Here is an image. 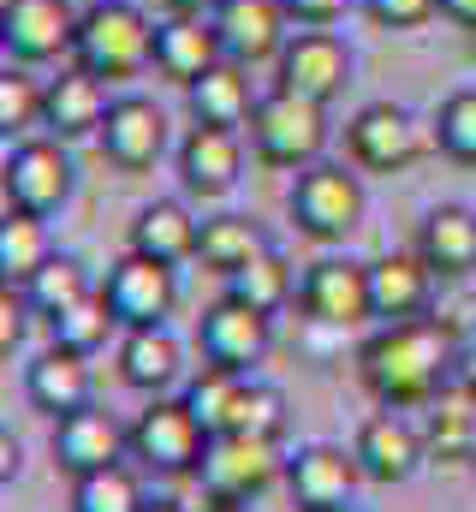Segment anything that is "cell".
Wrapping results in <instances>:
<instances>
[{"instance_id":"obj_44","label":"cell","mask_w":476,"mask_h":512,"mask_svg":"<svg viewBox=\"0 0 476 512\" xmlns=\"http://www.w3.org/2000/svg\"><path fill=\"white\" fill-rule=\"evenodd\" d=\"M459 382L471 387V399H476V352H471V358H465V364H459Z\"/></svg>"},{"instance_id":"obj_3","label":"cell","mask_w":476,"mask_h":512,"mask_svg":"<svg viewBox=\"0 0 476 512\" xmlns=\"http://www.w3.org/2000/svg\"><path fill=\"white\" fill-rule=\"evenodd\" d=\"M363 209H369L363 179H357L352 167H340V161L304 167V173L292 179V191H286L292 227H298L304 239H316V245H346L357 227H363Z\"/></svg>"},{"instance_id":"obj_32","label":"cell","mask_w":476,"mask_h":512,"mask_svg":"<svg viewBox=\"0 0 476 512\" xmlns=\"http://www.w3.org/2000/svg\"><path fill=\"white\" fill-rule=\"evenodd\" d=\"M221 435H262V441H280V435H286V393L274 382H250V376H244Z\"/></svg>"},{"instance_id":"obj_15","label":"cell","mask_w":476,"mask_h":512,"mask_svg":"<svg viewBox=\"0 0 476 512\" xmlns=\"http://www.w3.org/2000/svg\"><path fill=\"white\" fill-rule=\"evenodd\" d=\"M96 143H102L108 167L149 173L167 155V114L149 96H119L114 108H108V120H102V131H96Z\"/></svg>"},{"instance_id":"obj_38","label":"cell","mask_w":476,"mask_h":512,"mask_svg":"<svg viewBox=\"0 0 476 512\" xmlns=\"http://www.w3.org/2000/svg\"><path fill=\"white\" fill-rule=\"evenodd\" d=\"M363 12H369V24H381V30H423V24L441 12V0H363Z\"/></svg>"},{"instance_id":"obj_25","label":"cell","mask_w":476,"mask_h":512,"mask_svg":"<svg viewBox=\"0 0 476 512\" xmlns=\"http://www.w3.org/2000/svg\"><path fill=\"white\" fill-rule=\"evenodd\" d=\"M197 239H203V221H191L185 203L161 197V203L137 209V221L125 233V251H143V256H155V262H167V268H179V262L197 256Z\"/></svg>"},{"instance_id":"obj_31","label":"cell","mask_w":476,"mask_h":512,"mask_svg":"<svg viewBox=\"0 0 476 512\" xmlns=\"http://www.w3.org/2000/svg\"><path fill=\"white\" fill-rule=\"evenodd\" d=\"M54 256L48 245V227H42V215H24V209H6V221H0V274L12 280V286H24L42 262Z\"/></svg>"},{"instance_id":"obj_17","label":"cell","mask_w":476,"mask_h":512,"mask_svg":"<svg viewBox=\"0 0 476 512\" xmlns=\"http://www.w3.org/2000/svg\"><path fill=\"white\" fill-rule=\"evenodd\" d=\"M227 60V48H221V30H215V18H191V12H173V18H161L155 24V72L167 78V84H179V90H191L203 72H215Z\"/></svg>"},{"instance_id":"obj_4","label":"cell","mask_w":476,"mask_h":512,"mask_svg":"<svg viewBox=\"0 0 476 512\" xmlns=\"http://www.w3.org/2000/svg\"><path fill=\"white\" fill-rule=\"evenodd\" d=\"M250 149L262 167H286V173L316 167L328 149V108L292 90H268L250 114Z\"/></svg>"},{"instance_id":"obj_40","label":"cell","mask_w":476,"mask_h":512,"mask_svg":"<svg viewBox=\"0 0 476 512\" xmlns=\"http://www.w3.org/2000/svg\"><path fill=\"white\" fill-rule=\"evenodd\" d=\"M298 24H334V18H346L352 6H363V0H280Z\"/></svg>"},{"instance_id":"obj_2","label":"cell","mask_w":476,"mask_h":512,"mask_svg":"<svg viewBox=\"0 0 476 512\" xmlns=\"http://www.w3.org/2000/svg\"><path fill=\"white\" fill-rule=\"evenodd\" d=\"M155 60V24L143 6L131 0H90L78 12L72 30V66H84L90 78L114 84V78H137Z\"/></svg>"},{"instance_id":"obj_20","label":"cell","mask_w":476,"mask_h":512,"mask_svg":"<svg viewBox=\"0 0 476 512\" xmlns=\"http://www.w3.org/2000/svg\"><path fill=\"white\" fill-rule=\"evenodd\" d=\"M352 453H357V465H363L369 483L393 489V483L417 477V465H423V435H417L399 411H375V417H363Z\"/></svg>"},{"instance_id":"obj_34","label":"cell","mask_w":476,"mask_h":512,"mask_svg":"<svg viewBox=\"0 0 476 512\" xmlns=\"http://www.w3.org/2000/svg\"><path fill=\"white\" fill-rule=\"evenodd\" d=\"M143 483L125 471V465H108V471H90V477H72V512H143Z\"/></svg>"},{"instance_id":"obj_33","label":"cell","mask_w":476,"mask_h":512,"mask_svg":"<svg viewBox=\"0 0 476 512\" xmlns=\"http://www.w3.org/2000/svg\"><path fill=\"white\" fill-rule=\"evenodd\" d=\"M84 292H96V286H90L84 262H78V256H66V251L48 256V262L24 280V298H30V310H36V316H60V310H66V304H78Z\"/></svg>"},{"instance_id":"obj_10","label":"cell","mask_w":476,"mask_h":512,"mask_svg":"<svg viewBox=\"0 0 476 512\" xmlns=\"http://www.w3.org/2000/svg\"><path fill=\"white\" fill-rule=\"evenodd\" d=\"M102 298L119 316V328H161L179 304V274L143 251H125L102 280Z\"/></svg>"},{"instance_id":"obj_9","label":"cell","mask_w":476,"mask_h":512,"mask_svg":"<svg viewBox=\"0 0 476 512\" xmlns=\"http://www.w3.org/2000/svg\"><path fill=\"white\" fill-rule=\"evenodd\" d=\"M298 310L322 328H363L375 322V304H369V262L352 256H316L304 274H298Z\"/></svg>"},{"instance_id":"obj_45","label":"cell","mask_w":476,"mask_h":512,"mask_svg":"<svg viewBox=\"0 0 476 512\" xmlns=\"http://www.w3.org/2000/svg\"><path fill=\"white\" fill-rule=\"evenodd\" d=\"M143 512H185V507H179V501H149Z\"/></svg>"},{"instance_id":"obj_36","label":"cell","mask_w":476,"mask_h":512,"mask_svg":"<svg viewBox=\"0 0 476 512\" xmlns=\"http://www.w3.org/2000/svg\"><path fill=\"white\" fill-rule=\"evenodd\" d=\"M238 370H221V364H203V376H191V387H185V405L203 417V429L209 435H221L227 429V411H233V393H238Z\"/></svg>"},{"instance_id":"obj_11","label":"cell","mask_w":476,"mask_h":512,"mask_svg":"<svg viewBox=\"0 0 476 512\" xmlns=\"http://www.w3.org/2000/svg\"><path fill=\"white\" fill-rule=\"evenodd\" d=\"M268 340H274V316L250 310L233 292L215 298L197 316V352H203V364H221V370H238V376H250V364L268 358Z\"/></svg>"},{"instance_id":"obj_8","label":"cell","mask_w":476,"mask_h":512,"mask_svg":"<svg viewBox=\"0 0 476 512\" xmlns=\"http://www.w3.org/2000/svg\"><path fill=\"white\" fill-rule=\"evenodd\" d=\"M286 471L280 459V441H262V435H209V453H203V489L215 507H244L256 501L262 489H274V477Z\"/></svg>"},{"instance_id":"obj_22","label":"cell","mask_w":476,"mask_h":512,"mask_svg":"<svg viewBox=\"0 0 476 512\" xmlns=\"http://www.w3.org/2000/svg\"><path fill=\"white\" fill-rule=\"evenodd\" d=\"M429 292H435V268L423 256L387 251L369 262V304H375V322H417L429 310Z\"/></svg>"},{"instance_id":"obj_30","label":"cell","mask_w":476,"mask_h":512,"mask_svg":"<svg viewBox=\"0 0 476 512\" xmlns=\"http://www.w3.org/2000/svg\"><path fill=\"white\" fill-rule=\"evenodd\" d=\"M227 292L244 298L250 310H262V316H280V310L298 298V280H292V268H286L280 251H262L256 262H244L233 280H227Z\"/></svg>"},{"instance_id":"obj_5","label":"cell","mask_w":476,"mask_h":512,"mask_svg":"<svg viewBox=\"0 0 476 512\" xmlns=\"http://www.w3.org/2000/svg\"><path fill=\"white\" fill-rule=\"evenodd\" d=\"M0 185H6V209H24V215L48 221V215H60L72 203L78 167H72V155H66L60 137H12Z\"/></svg>"},{"instance_id":"obj_18","label":"cell","mask_w":476,"mask_h":512,"mask_svg":"<svg viewBox=\"0 0 476 512\" xmlns=\"http://www.w3.org/2000/svg\"><path fill=\"white\" fill-rule=\"evenodd\" d=\"M286 6L280 0H221L215 12V30H221V48L238 66H262V60H280V48L292 42L286 30Z\"/></svg>"},{"instance_id":"obj_23","label":"cell","mask_w":476,"mask_h":512,"mask_svg":"<svg viewBox=\"0 0 476 512\" xmlns=\"http://www.w3.org/2000/svg\"><path fill=\"white\" fill-rule=\"evenodd\" d=\"M179 376H185V346H179V334L167 322L161 328H125V340H119V382L161 399Z\"/></svg>"},{"instance_id":"obj_41","label":"cell","mask_w":476,"mask_h":512,"mask_svg":"<svg viewBox=\"0 0 476 512\" xmlns=\"http://www.w3.org/2000/svg\"><path fill=\"white\" fill-rule=\"evenodd\" d=\"M441 18H453V24L476 30V0H441Z\"/></svg>"},{"instance_id":"obj_26","label":"cell","mask_w":476,"mask_h":512,"mask_svg":"<svg viewBox=\"0 0 476 512\" xmlns=\"http://www.w3.org/2000/svg\"><path fill=\"white\" fill-rule=\"evenodd\" d=\"M24 393H30V405L48 411V417L84 411V405H90V358H84V352H66V346H48L42 358H30Z\"/></svg>"},{"instance_id":"obj_24","label":"cell","mask_w":476,"mask_h":512,"mask_svg":"<svg viewBox=\"0 0 476 512\" xmlns=\"http://www.w3.org/2000/svg\"><path fill=\"white\" fill-rule=\"evenodd\" d=\"M417 256L435 268V280H465L476 268V215L465 203H435L417 227Z\"/></svg>"},{"instance_id":"obj_27","label":"cell","mask_w":476,"mask_h":512,"mask_svg":"<svg viewBox=\"0 0 476 512\" xmlns=\"http://www.w3.org/2000/svg\"><path fill=\"white\" fill-rule=\"evenodd\" d=\"M185 102H191V120L197 126H250V114H256V102L262 96H250V66H238V60H221L215 72H203L191 90H185Z\"/></svg>"},{"instance_id":"obj_1","label":"cell","mask_w":476,"mask_h":512,"mask_svg":"<svg viewBox=\"0 0 476 512\" xmlns=\"http://www.w3.org/2000/svg\"><path fill=\"white\" fill-rule=\"evenodd\" d=\"M357 376L369 387V399L381 411H411L429 405L441 387L453 382V340L435 322H381L363 346H357Z\"/></svg>"},{"instance_id":"obj_6","label":"cell","mask_w":476,"mask_h":512,"mask_svg":"<svg viewBox=\"0 0 476 512\" xmlns=\"http://www.w3.org/2000/svg\"><path fill=\"white\" fill-rule=\"evenodd\" d=\"M209 453V429L185 399H149L131 423V459L155 477H197Z\"/></svg>"},{"instance_id":"obj_21","label":"cell","mask_w":476,"mask_h":512,"mask_svg":"<svg viewBox=\"0 0 476 512\" xmlns=\"http://www.w3.org/2000/svg\"><path fill=\"white\" fill-rule=\"evenodd\" d=\"M108 108H114V102H108L102 78H90L84 66H72V72H60V78L42 84V131L60 137V143L96 137L102 120H108Z\"/></svg>"},{"instance_id":"obj_43","label":"cell","mask_w":476,"mask_h":512,"mask_svg":"<svg viewBox=\"0 0 476 512\" xmlns=\"http://www.w3.org/2000/svg\"><path fill=\"white\" fill-rule=\"evenodd\" d=\"M0 459H6V465H0V477L12 483V477H18V441H6V447H0Z\"/></svg>"},{"instance_id":"obj_19","label":"cell","mask_w":476,"mask_h":512,"mask_svg":"<svg viewBox=\"0 0 476 512\" xmlns=\"http://www.w3.org/2000/svg\"><path fill=\"white\" fill-rule=\"evenodd\" d=\"M131 447V429H119L108 411L84 405V411H66L54 417V459L66 477H90V471H108L119 465V453Z\"/></svg>"},{"instance_id":"obj_13","label":"cell","mask_w":476,"mask_h":512,"mask_svg":"<svg viewBox=\"0 0 476 512\" xmlns=\"http://www.w3.org/2000/svg\"><path fill=\"white\" fill-rule=\"evenodd\" d=\"M72 30H78V12L66 0H6L0 6V48L18 66L72 54Z\"/></svg>"},{"instance_id":"obj_37","label":"cell","mask_w":476,"mask_h":512,"mask_svg":"<svg viewBox=\"0 0 476 512\" xmlns=\"http://www.w3.org/2000/svg\"><path fill=\"white\" fill-rule=\"evenodd\" d=\"M0 126H6V143L30 137V126H42V84L30 72L6 66V78H0Z\"/></svg>"},{"instance_id":"obj_42","label":"cell","mask_w":476,"mask_h":512,"mask_svg":"<svg viewBox=\"0 0 476 512\" xmlns=\"http://www.w3.org/2000/svg\"><path fill=\"white\" fill-rule=\"evenodd\" d=\"M167 12H191V18H215L221 12V0H161Z\"/></svg>"},{"instance_id":"obj_28","label":"cell","mask_w":476,"mask_h":512,"mask_svg":"<svg viewBox=\"0 0 476 512\" xmlns=\"http://www.w3.org/2000/svg\"><path fill=\"white\" fill-rule=\"evenodd\" d=\"M262 251H268V239H262V227H256L250 215H215V221H203L197 262H203L209 274L233 280L238 268H244V262H256Z\"/></svg>"},{"instance_id":"obj_14","label":"cell","mask_w":476,"mask_h":512,"mask_svg":"<svg viewBox=\"0 0 476 512\" xmlns=\"http://www.w3.org/2000/svg\"><path fill=\"white\" fill-rule=\"evenodd\" d=\"M286 483H292L298 512H346L363 483V465H357V453L334 447V441H310L286 459Z\"/></svg>"},{"instance_id":"obj_7","label":"cell","mask_w":476,"mask_h":512,"mask_svg":"<svg viewBox=\"0 0 476 512\" xmlns=\"http://www.w3.org/2000/svg\"><path fill=\"white\" fill-rule=\"evenodd\" d=\"M346 84H352V48H346V36L340 30H328V24H304L286 48H280V60H274V90H292V96H310V102H334V96H346Z\"/></svg>"},{"instance_id":"obj_39","label":"cell","mask_w":476,"mask_h":512,"mask_svg":"<svg viewBox=\"0 0 476 512\" xmlns=\"http://www.w3.org/2000/svg\"><path fill=\"white\" fill-rule=\"evenodd\" d=\"M24 310H30V298H24V286L12 292V280L0 286V352L12 358L18 352V340H24Z\"/></svg>"},{"instance_id":"obj_12","label":"cell","mask_w":476,"mask_h":512,"mask_svg":"<svg viewBox=\"0 0 476 512\" xmlns=\"http://www.w3.org/2000/svg\"><path fill=\"white\" fill-rule=\"evenodd\" d=\"M346 149H352V167L363 173H405L423 155V126L399 102H369L346 126Z\"/></svg>"},{"instance_id":"obj_16","label":"cell","mask_w":476,"mask_h":512,"mask_svg":"<svg viewBox=\"0 0 476 512\" xmlns=\"http://www.w3.org/2000/svg\"><path fill=\"white\" fill-rule=\"evenodd\" d=\"M244 179V137L233 126H191L179 143V185L203 203L238 191Z\"/></svg>"},{"instance_id":"obj_29","label":"cell","mask_w":476,"mask_h":512,"mask_svg":"<svg viewBox=\"0 0 476 512\" xmlns=\"http://www.w3.org/2000/svg\"><path fill=\"white\" fill-rule=\"evenodd\" d=\"M119 328V316L108 310V298H102V286L96 292H84L78 304H66L60 316H48V334H54V346H66V352H84V358H96L102 346H108V334Z\"/></svg>"},{"instance_id":"obj_35","label":"cell","mask_w":476,"mask_h":512,"mask_svg":"<svg viewBox=\"0 0 476 512\" xmlns=\"http://www.w3.org/2000/svg\"><path fill=\"white\" fill-rule=\"evenodd\" d=\"M435 143L441 155H453L459 167H476V90H453L435 108Z\"/></svg>"},{"instance_id":"obj_46","label":"cell","mask_w":476,"mask_h":512,"mask_svg":"<svg viewBox=\"0 0 476 512\" xmlns=\"http://www.w3.org/2000/svg\"><path fill=\"white\" fill-rule=\"evenodd\" d=\"M209 512H238V507H209Z\"/></svg>"}]
</instances>
